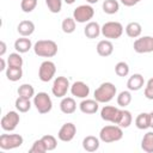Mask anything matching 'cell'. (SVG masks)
Here are the masks:
<instances>
[{
    "label": "cell",
    "mask_w": 153,
    "mask_h": 153,
    "mask_svg": "<svg viewBox=\"0 0 153 153\" xmlns=\"http://www.w3.org/2000/svg\"><path fill=\"white\" fill-rule=\"evenodd\" d=\"M63 1H65L67 5H72V4H74V2H75V0H63Z\"/></svg>",
    "instance_id": "f6af8a7d"
},
{
    "label": "cell",
    "mask_w": 153,
    "mask_h": 153,
    "mask_svg": "<svg viewBox=\"0 0 153 153\" xmlns=\"http://www.w3.org/2000/svg\"><path fill=\"white\" fill-rule=\"evenodd\" d=\"M131 122H133L131 112L126 110V109H122L120 117H118V121H117V126H120L121 128H128L131 124Z\"/></svg>",
    "instance_id": "4316f807"
},
{
    "label": "cell",
    "mask_w": 153,
    "mask_h": 153,
    "mask_svg": "<svg viewBox=\"0 0 153 153\" xmlns=\"http://www.w3.org/2000/svg\"><path fill=\"white\" fill-rule=\"evenodd\" d=\"M116 102H117V105L121 106V108H126L130 104L131 102V93L130 91H121L118 94H117V98H116Z\"/></svg>",
    "instance_id": "4dcf8cb0"
},
{
    "label": "cell",
    "mask_w": 153,
    "mask_h": 153,
    "mask_svg": "<svg viewBox=\"0 0 153 153\" xmlns=\"http://www.w3.org/2000/svg\"><path fill=\"white\" fill-rule=\"evenodd\" d=\"M17 31L23 37H30L35 32V24L33 22L27 20V19L22 20L17 26Z\"/></svg>",
    "instance_id": "ffe728a7"
},
{
    "label": "cell",
    "mask_w": 153,
    "mask_h": 153,
    "mask_svg": "<svg viewBox=\"0 0 153 153\" xmlns=\"http://www.w3.org/2000/svg\"><path fill=\"white\" fill-rule=\"evenodd\" d=\"M120 1H121V4L124 5V6H127V7H131V6L137 5L141 0H120Z\"/></svg>",
    "instance_id": "ab89813d"
},
{
    "label": "cell",
    "mask_w": 153,
    "mask_h": 153,
    "mask_svg": "<svg viewBox=\"0 0 153 153\" xmlns=\"http://www.w3.org/2000/svg\"><path fill=\"white\" fill-rule=\"evenodd\" d=\"M33 51L39 57H54L57 54V44L53 39H39L33 44Z\"/></svg>",
    "instance_id": "7a4b0ae2"
},
{
    "label": "cell",
    "mask_w": 153,
    "mask_h": 153,
    "mask_svg": "<svg viewBox=\"0 0 153 153\" xmlns=\"http://www.w3.org/2000/svg\"><path fill=\"white\" fill-rule=\"evenodd\" d=\"M55 73H56V66L53 61L49 60L43 61L38 68V78L43 82L50 81L55 76Z\"/></svg>",
    "instance_id": "30bf717a"
},
{
    "label": "cell",
    "mask_w": 153,
    "mask_h": 153,
    "mask_svg": "<svg viewBox=\"0 0 153 153\" xmlns=\"http://www.w3.org/2000/svg\"><path fill=\"white\" fill-rule=\"evenodd\" d=\"M75 134H76L75 124L72 123V122H67V123L62 124V127L60 128V130L57 133V137L62 142H69V141H72L74 139Z\"/></svg>",
    "instance_id": "4fadbf2b"
},
{
    "label": "cell",
    "mask_w": 153,
    "mask_h": 153,
    "mask_svg": "<svg viewBox=\"0 0 153 153\" xmlns=\"http://www.w3.org/2000/svg\"><path fill=\"white\" fill-rule=\"evenodd\" d=\"M76 27V22L73 17H67L61 23V29L65 33H73Z\"/></svg>",
    "instance_id": "f546056e"
},
{
    "label": "cell",
    "mask_w": 153,
    "mask_h": 153,
    "mask_svg": "<svg viewBox=\"0 0 153 153\" xmlns=\"http://www.w3.org/2000/svg\"><path fill=\"white\" fill-rule=\"evenodd\" d=\"M37 6V0H20V8L25 13H31Z\"/></svg>",
    "instance_id": "d590c367"
},
{
    "label": "cell",
    "mask_w": 153,
    "mask_h": 153,
    "mask_svg": "<svg viewBox=\"0 0 153 153\" xmlns=\"http://www.w3.org/2000/svg\"><path fill=\"white\" fill-rule=\"evenodd\" d=\"M31 48H33V45H32L31 39L27 38V37H23L22 36L20 38L16 39V42H14V49H16V51H18L20 54L27 53Z\"/></svg>",
    "instance_id": "7402d4cb"
},
{
    "label": "cell",
    "mask_w": 153,
    "mask_h": 153,
    "mask_svg": "<svg viewBox=\"0 0 153 153\" xmlns=\"http://www.w3.org/2000/svg\"><path fill=\"white\" fill-rule=\"evenodd\" d=\"M99 0H86V2L87 4H90V5H93V4H96V2H98Z\"/></svg>",
    "instance_id": "ee69618b"
},
{
    "label": "cell",
    "mask_w": 153,
    "mask_h": 153,
    "mask_svg": "<svg viewBox=\"0 0 153 153\" xmlns=\"http://www.w3.org/2000/svg\"><path fill=\"white\" fill-rule=\"evenodd\" d=\"M24 139L19 134H1L0 135V148L4 151L14 149L23 145Z\"/></svg>",
    "instance_id": "8992f818"
},
{
    "label": "cell",
    "mask_w": 153,
    "mask_h": 153,
    "mask_svg": "<svg viewBox=\"0 0 153 153\" xmlns=\"http://www.w3.org/2000/svg\"><path fill=\"white\" fill-rule=\"evenodd\" d=\"M99 146H100V139L97 137V136L87 135L82 140V148L86 152H91V153L92 152H96V151H98Z\"/></svg>",
    "instance_id": "ac0fdd59"
},
{
    "label": "cell",
    "mask_w": 153,
    "mask_h": 153,
    "mask_svg": "<svg viewBox=\"0 0 153 153\" xmlns=\"http://www.w3.org/2000/svg\"><path fill=\"white\" fill-rule=\"evenodd\" d=\"M69 88H71L69 80L66 76H57L54 79V82L51 86V93L56 98H63L66 97Z\"/></svg>",
    "instance_id": "ba28073f"
},
{
    "label": "cell",
    "mask_w": 153,
    "mask_h": 153,
    "mask_svg": "<svg viewBox=\"0 0 153 153\" xmlns=\"http://www.w3.org/2000/svg\"><path fill=\"white\" fill-rule=\"evenodd\" d=\"M124 31L123 25L120 22H106L102 25V35L108 39H117Z\"/></svg>",
    "instance_id": "5b68a950"
},
{
    "label": "cell",
    "mask_w": 153,
    "mask_h": 153,
    "mask_svg": "<svg viewBox=\"0 0 153 153\" xmlns=\"http://www.w3.org/2000/svg\"><path fill=\"white\" fill-rule=\"evenodd\" d=\"M60 110L66 115H71L76 110V102L73 97H63L60 102Z\"/></svg>",
    "instance_id": "44dd1931"
},
{
    "label": "cell",
    "mask_w": 153,
    "mask_h": 153,
    "mask_svg": "<svg viewBox=\"0 0 153 153\" xmlns=\"http://www.w3.org/2000/svg\"><path fill=\"white\" fill-rule=\"evenodd\" d=\"M33 105L39 114L44 115V114H48L51 111L53 100L47 92H38L33 97Z\"/></svg>",
    "instance_id": "277c9868"
},
{
    "label": "cell",
    "mask_w": 153,
    "mask_h": 153,
    "mask_svg": "<svg viewBox=\"0 0 153 153\" xmlns=\"http://www.w3.org/2000/svg\"><path fill=\"white\" fill-rule=\"evenodd\" d=\"M20 122V117H19V114L17 111H8L6 115L2 116L1 118V128L5 130V131H13L17 126L19 124Z\"/></svg>",
    "instance_id": "8fae6325"
},
{
    "label": "cell",
    "mask_w": 153,
    "mask_h": 153,
    "mask_svg": "<svg viewBox=\"0 0 153 153\" xmlns=\"http://www.w3.org/2000/svg\"><path fill=\"white\" fill-rule=\"evenodd\" d=\"M72 96L76 97V98H81V99H85L87 98V96L90 94V86L84 82V81H74L72 85H71V88H69Z\"/></svg>",
    "instance_id": "5bb4252c"
},
{
    "label": "cell",
    "mask_w": 153,
    "mask_h": 153,
    "mask_svg": "<svg viewBox=\"0 0 153 153\" xmlns=\"http://www.w3.org/2000/svg\"><path fill=\"white\" fill-rule=\"evenodd\" d=\"M0 63H1V66H0V71H6L8 66H6V61H5L4 57H0Z\"/></svg>",
    "instance_id": "b9f144b4"
},
{
    "label": "cell",
    "mask_w": 153,
    "mask_h": 153,
    "mask_svg": "<svg viewBox=\"0 0 153 153\" xmlns=\"http://www.w3.org/2000/svg\"><path fill=\"white\" fill-rule=\"evenodd\" d=\"M123 137V128L117 124H109L104 126L99 131V139L104 143H111L120 141Z\"/></svg>",
    "instance_id": "3957f363"
},
{
    "label": "cell",
    "mask_w": 153,
    "mask_h": 153,
    "mask_svg": "<svg viewBox=\"0 0 153 153\" xmlns=\"http://www.w3.org/2000/svg\"><path fill=\"white\" fill-rule=\"evenodd\" d=\"M45 5L51 13H59L62 10V0H45Z\"/></svg>",
    "instance_id": "8d00e7d4"
},
{
    "label": "cell",
    "mask_w": 153,
    "mask_h": 153,
    "mask_svg": "<svg viewBox=\"0 0 153 153\" xmlns=\"http://www.w3.org/2000/svg\"><path fill=\"white\" fill-rule=\"evenodd\" d=\"M126 30V33L128 37L130 38H137L141 36V32H142V26L140 23L137 22H130L127 24V26L124 27Z\"/></svg>",
    "instance_id": "603a6c76"
},
{
    "label": "cell",
    "mask_w": 153,
    "mask_h": 153,
    "mask_svg": "<svg viewBox=\"0 0 153 153\" xmlns=\"http://www.w3.org/2000/svg\"><path fill=\"white\" fill-rule=\"evenodd\" d=\"M23 57L20 53H11L7 57V66L8 67H23Z\"/></svg>",
    "instance_id": "d6a6232c"
},
{
    "label": "cell",
    "mask_w": 153,
    "mask_h": 153,
    "mask_svg": "<svg viewBox=\"0 0 153 153\" xmlns=\"http://www.w3.org/2000/svg\"><path fill=\"white\" fill-rule=\"evenodd\" d=\"M102 8H103V12L106 14H115L120 10V4L117 0H104Z\"/></svg>",
    "instance_id": "f1b7e54d"
},
{
    "label": "cell",
    "mask_w": 153,
    "mask_h": 153,
    "mask_svg": "<svg viewBox=\"0 0 153 153\" xmlns=\"http://www.w3.org/2000/svg\"><path fill=\"white\" fill-rule=\"evenodd\" d=\"M135 126L140 130H146L151 128V118L148 112H141L135 118Z\"/></svg>",
    "instance_id": "cb8c5ba5"
},
{
    "label": "cell",
    "mask_w": 153,
    "mask_h": 153,
    "mask_svg": "<svg viewBox=\"0 0 153 153\" xmlns=\"http://www.w3.org/2000/svg\"><path fill=\"white\" fill-rule=\"evenodd\" d=\"M120 114H121V109H118L116 106H112V105H104L100 109L102 120H104L106 122H110V123H114V124H117Z\"/></svg>",
    "instance_id": "7c38bea8"
},
{
    "label": "cell",
    "mask_w": 153,
    "mask_h": 153,
    "mask_svg": "<svg viewBox=\"0 0 153 153\" xmlns=\"http://www.w3.org/2000/svg\"><path fill=\"white\" fill-rule=\"evenodd\" d=\"M134 51L137 54H148L153 51V37L152 36H141L135 38L133 44Z\"/></svg>",
    "instance_id": "9c48e42d"
},
{
    "label": "cell",
    "mask_w": 153,
    "mask_h": 153,
    "mask_svg": "<svg viewBox=\"0 0 153 153\" xmlns=\"http://www.w3.org/2000/svg\"><path fill=\"white\" fill-rule=\"evenodd\" d=\"M96 49H97V53L99 56L108 57L114 53V44L110 39H102L98 42Z\"/></svg>",
    "instance_id": "e0dca14e"
},
{
    "label": "cell",
    "mask_w": 153,
    "mask_h": 153,
    "mask_svg": "<svg viewBox=\"0 0 153 153\" xmlns=\"http://www.w3.org/2000/svg\"><path fill=\"white\" fill-rule=\"evenodd\" d=\"M94 16V10L90 4L80 5L73 11V18L76 23H88Z\"/></svg>",
    "instance_id": "52a82bcc"
},
{
    "label": "cell",
    "mask_w": 153,
    "mask_h": 153,
    "mask_svg": "<svg viewBox=\"0 0 153 153\" xmlns=\"http://www.w3.org/2000/svg\"><path fill=\"white\" fill-rule=\"evenodd\" d=\"M47 147V151H54L56 147H57V140L54 135H50V134H47V135H43L41 137Z\"/></svg>",
    "instance_id": "e575fe53"
},
{
    "label": "cell",
    "mask_w": 153,
    "mask_h": 153,
    "mask_svg": "<svg viewBox=\"0 0 153 153\" xmlns=\"http://www.w3.org/2000/svg\"><path fill=\"white\" fill-rule=\"evenodd\" d=\"M149 118H151V128H153V111L149 112Z\"/></svg>",
    "instance_id": "7bdbcfd3"
},
{
    "label": "cell",
    "mask_w": 153,
    "mask_h": 153,
    "mask_svg": "<svg viewBox=\"0 0 153 153\" xmlns=\"http://www.w3.org/2000/svg\"><path fill=\"white\" fill-rule=\"evenodd\" d=\"M6 78L10 81H18L22 79L23 76V68L22 67H7V69L5 71Z\"/></svg>",
    "instance_id": "d4e9b609"
},
{
    "label": "cell",
    "mask_w": 153,
    "mask_h": 153,
    "mask_svg": "<svg viewBox=\"0 0 153 153\" xmlns=\"http://www.w3.org/2000/svg\"><path fill=\"white\" fill-rule=\"evenodd\" d=\"M29 152L30 153H44V152H48V151H47V147H45L43 140L38 139V140L33 141V143H32L31 148L29 149Z\"/></svg>",
    "instance_id": "74e56055"
},
{
    "label": "cell",
    "mask_w": 153,
    "mask_h": 153,
    "mask_svg": "<svg viewBox=\"0 0 153 153\" xmlns=\"http://www.w3.org/2000/svg\"><path fill=\"white\" fill-rule=\"evenodd\" d=\"M17 93L19 97H23V98H27V99H31L35 97V88L32 85L30 84H22L18 90H17Z\"/></svg>",
    "instance_id": "484cf974"
},
{
    "label": "cell",
    "mask_w": 153,
    "mask_h": 153,
    "mask_svg": "<svg viewBox=\"0 0 153 153\" xmlns=\"http://www.w3.org/2000/svg\"><path fill=\"white\" fill-rule=\"evenodd\" d=\"M6 43L4 42V41H1L0 42V57H2L4 55H5V53H6Z\"/></svg>",
    "instance_id": "60d3db41"
},
{
    "label": "cell",
    "mask_w": 153,
    "mask_h": 153,
    "mask_svg": "<svg viewBox=\"0 0 153 153\" xmlns=\"http://www.w3.org/2000/svg\"><path fill=\"white\" fill-rule=\"evenodd\" d=\"M143 96L147 99L153 100V78L148 79V81L145 86V90H143Z\"/></svg>",
    "instance_id": "f35d334b"
},
{
    "label": "cell",
    "mask_w": 153,
    "mask_h": 153,
    "mask_svg": "<svg viewBox=\"0 0 153 153\" xmlns=\"http://www.w3.org/2000/svg\"><path fill=\"white\" fill-rule=\"evenodd\" d=\"M79 109L82 114H86V115H92V114H96L99 109V103L93 98V99H88V98H85L80 102L79 104Z\"/></svg>",
    "instance_id": "9a60e30c"
},
{
    "label": "cell",
    "mask_w": 153,
    "mask_h": 153,
    "mask_svg": "<svg viewBox=\"0 0 153 153\" xmlns=\"http://www.w3.org/2000/svg\"><path fill=\"white\" fill-rule=\"evenodd\" d=\"M141 149L146 153H153V131H147L141 140Z\"/></svg>",
    "instance_id": "83f0119b"
},
{
    "label": "cell",
    "mask_w": 153,
    "mask_h": 153,
    "mask_svg": "<svg viewBox=\"0 0 153 153\" xmlns=\"http://www.w3.org/2000/svg\"><path fill=\"white\" fill-rule=\"evenodd\" d=\"M100 33H102V26L97 22L91 20V22L86 23V26L84 27V35L87 38H90V39L97 38Z\"/></svg>",
    "instance_id": "2e32d148"
},
{
    "label": "cell",
    "mask_w": 153,
    "mask_h": 153,
    "mask_svg": "<svg viewBox=\"0 0 153 153\" xmlns=\"http://www.w3.org/2000/svg\"><path fill=\"white\" fill-rule=\"evenodd\" d=\"M14 106L19 112H27L31 109V102L27 98H23L18 96V98L14 102Z\"/></svg>",
    "instance_id": "1f68e13d"
},
{
    "label": "cell",
    "mask_w": 153,
    "mask_h": 153,
    "mask_svg": "<svg viewBox=\"0 0 153 153\" xmlns=\"http://www.w3.org/2000/svg\"><path fill=\"white\" fill-rule=\"evenodd\" d=\"M143 85H145V79L139 73H135L131 76H129L127 81V87L129 91H139L143 87Z\"/></svg>",
    "instance_id": "d6986e66"
},
{
    "label": "cell",
    "mask_w": 153,
    "mask_h": 153,
    "mask_svg": "<svg viewBox=\"0 0 153 153\" xmlns=\"http://www.w3.org/2000/svg\"><path fill=\"white\" fill-rule=\"evenodd\" d=\"M117 93V88L116 86L112 84V82H102L96 90H94V93H93V97L94 99L98 102V103H109L110 100H112L115 98Z\"/></svg>",
    "instance_id": "6da1fadb"
},
{
    "label": "cell",
    "mask_w": 153,
    "mask_h": 153,
    "mask_svg": "<svg viewBox=\"0 0 153 153\" xmlns=\"http://www.w3.org/2000/svg\"><path fill=\"white\" fill-rule=\"evenodd\" d=\"M129 71H130L129 65H128L127 62H124V61H120V62H117L116 66H115V73H116L118 76H122V78L127 76V75L129 74Z\"/></svg>",
    "instance_id": "836d02e7"
}]
</instances>
